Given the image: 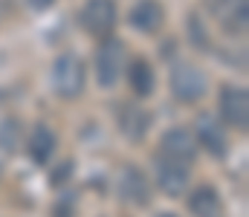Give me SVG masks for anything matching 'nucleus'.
I'll return each instance as SVG.
<instances>
[{
    "label": "nucleus",
    "mask_w": 249,
    "mask_h": 217,
    "mask_svg": "<svg viewBox=\"0 0 249 217\" xmlns=\"http://www.w3.org/2000/svg\"><path fill=\"white\" fill-rule=\"evenodd\" d=\"M171 93L180 101L194 104L209 93V75L191 61H177L171 70Z\"/></svg>",
    "instance_id": "nucleus-1"
},
{
    "label": "nucleus",
    "mask_w": 249,
    "mask_h": 217,
    "mask_svg": "<svg viewBox=\"0 0 249 217\" xmlns=\"http://www.w3.org/2000/svg\"><path fill=\"white\" fill-rule=\"evenodd\" d=\"M84 64L78 55L72 52H64L55 58L53 64V90L61 96V99H78L81 90H84Z\"/></svg>",
    "instance_id": "nucleus-2"
},
{
    "label": "nucleus",
    "mask_w": 249,
    "mask_h": 217,
    "mask_svg": "<svg viewBox=\"0 0 249 217\" xmlns=\"http://www.w3.org/2000/svg\"><path fill=\"white\" fill-rule=\"evenodd\" d=\"M81 26L96 35V38H107L119 20V12H116V3L113 0H87L81 15H78Z\"/></svg>",
    "instance_id": "nucleus-3"
},
{
    "label": "nucleus",
    "mask_w": 249,
    "mask_h": 217,
    "mask_svg": "<svg viewBox=\"0 0 249 217\" xmlns=\"http://www.w3.org/2000/svg\"><path fill=\"white\" fill-rule=\"evenodd\" d=\"M214 20L229 35H244L249 23V0H206Z\"/></svg>",
    "instance_id": "nucleus-4"
},
{
    "label": "nucleus",
    "mask_w": 249,
    "mask_h": 217,
    "mask_svg": "<svg viewBox=\"0 0 249 217\" xmlns=\"http://www.w3.org/2000/svg\"><path fill=\"white\" fill-rule=\"evenodd\" d=\"M122 64H124V47L122 41L116 38H105V44L96 52V78L102 87H113L122 75Z\"/></svg>",
    "instance_id": "nucleus-5"
},
{
    "label": "nucleus",
    "mask_w": 249,
    "mask_h": 217,
    "mask_svg": "<svg viewBox=\"0 0 249 217\" xmlns=\"http://www.w3.org/2000/svg\"><path fill=\"white\" fill-rule=\"evenodd\" d=\"M220 116L232 128H238V131H247L249 128V93L244 87L226 84L220 90Z\"/></svg>",
    "instance_id": "nucleus-6"
},
{
    "label": "nucleus",
    "mask_w": 249,
    "mask_h": 217,
    "mask_svg": "<svg viewBox=\"0 0 249 217\" xmlns=\"http://www.w3.org/2000/svg\"><path fill=\"white\" fill-rule=\"evenodd\" d=\"M157 183L168 197H180L188 188V165L171 156H160L157 159Z\"/></svg>",
    "instance_id": "nucleus-7"
},
{
    "label": "nucleus",
    "mask_w": 249,
    "mask_h": 217,
    "mask_svg": "<svg viewBox=\"0 0 249 217\" xmlns=\"http://www.w3.org/2000/svg\"><path fill=\"white\" fill-rule=\"evenodd\" d=\"M119 197L130 206H148L151 188H148L145 174L136 165H124L122 168V174H119Z\"/></svg>",
    "instance_id": "nucleus-8"
},
{
    "label": "nucleus",
    "mask_w": 249,
    "mask_h": 217,
    "mask_svg": "<svg viewBox=\"0 0 249 217\" xmlns=\"http://www.w3.org/2000/svg\"><path fill=\"white\" fill-rule=\"evenodd\" d=\"M116 122H119V131L130 142H139L145 139L148 134V125H151V116L145 107H136V104H119L116 110Z\"/></svg>",
    "instance_id": "nucleus-9"
},
{
    "label": "nucleus",
    "mask_w": 249,
    "mask_h": 217,
    "mask_svg": "<svg viewBox=\"0 0 249 217\" xmlns=\"http://www.w3.org/2000/svg\"><path fill=\"white\" fill-rule=\"evenodd\" d=\"M130 23L133 29L145 32V35H154L160 32V26L165 23V9L160 0H139L133 9H130Z\"/></svg>",
    "instance_id": "nucleus-10"
},
{
    "label": "nucleus",
    "mask_w": 249,
    "mask_h": 217,
    "mask_svg": "<svg viewBox=\"0 0 249 217\" xmlns=\"http://www.w3.org/2000/svg\"><path fill=\"white\" fill-rule=\"evenodd\" d=\"M162 156H171V159H180V162H194L197 156V142L194 136L188 134L186 128H171L165 136H162Z\"/></svg>",
    "instance_id": "nucleus-11"
},
{
    "label": "nucleus",
    "mask_w": 249,
    "mask_h": 217,
    "mask_svg": "<svg viewBox=\"0 0 249 217\" xmlns=\"http://www.w3.org/2000/svg\"><path fill=\"white\" fill-rule=\"evenodd\" d=\"M197 136H200V142L206 145V150H209L212 156H217V159L226 156L229 142H226V134L220 131V125H217L214 119L200 116V119H197Z\"/></svg>",
    "instance_id": "nucleus-12"
},
{
    "label": "nucleus",
    "mask_w": 249,
    "mask_h": 217,
    "mask_svg": "<svg viewBox=\"0 0 249 217\" xmlns=\"http://www.w3.org/2000/svg\"><path fill=\"white\" fill-rule=\"evenodd\" d=\"M55 145H58V139H55L53 128H47V125H35V128H32V134H29V156H32L38 165H44V162L53 159Z\"/></svg>",
    "instance_id": "nucleus-13"
},
{
    "label": "nucleus",
    "mask_w": 249,
    "mask_h": 217,
    "mask_svg": "<svg viewBox=\"0 0 249 217\" xmlns=\"http://www.w3.org/2000/svg\"><path fill=\"white\" fill-rule=\"evenodd\" d=\"M127 81H130V90L136 96H151L154 93V67L145 61V58H133L130 67H127Z\"/></svg>",
    "instance_id": "nucleus-14"
},
{
    "label": "nucleus",
    "mask_w": 249,
    "mask_h": 217,
    "mask_svg": "<svg viewBox=\"0 0 249 217\" xmlns=\"http://www.w3.org/2000/svg\"><path fill=\"white\" fill-rule=\"evenodd\" d=\"M188 209H191V215H197V217H217L220 215V197H217L214 188L200 185L197 191H191Z\"/></svg>",
    "instance_id": "nucleus-15"
},
{
    "label": "nucleus",
    "mask_w": 249,
    "mask_h": 217,
    "mask_svg": "<svg viewBox=\"0 0 249 217\" xmlns=\"http://www.w3.org/2000/svg\"><path fill=\"white\" fill-rule=\"evenodd\" d=\"M18 142H20V122L18 119H6L0 125V148L6 153H15L18 150Z\"/></svg>",
    "instance_id": "nucleus-16"
},
{
    "label": "nucleus",
    "mask_w": 249,
    "mask_h": 217,
    "mask_svg": "<svg viewBox=\"0 0 249 217\" xmlns=\"http://www.w3.org/2000/svg\"><path fill=\"white\" fill-rule=\"evenodd\" d=\"M55 217H72V197H61V203L55 209Z\"/></svg>",
    "instance_id": "nucleus-17"
},
{
    "label": "nucleus",
    "mask_w": 249,
    "mask_h": 217,
    "mask_svg": "<svg viewBox=\"0 0 249 217\" xmlns=\"http://www.w3.org/2000/svg\"><path fill=\"white\" fill-rule=\"evenodd\" d=\"M70 168H72V165H70V162H64L61 168H58V171L50 177V183H53V185H61L64 180H67V174H70Z\"/></svg>",
    "instance_id": "nucleus-18"
},
{
    "label": "nucleus",
    "mask_w": 249,
    "mask_h": 217,
    "mask_svg": "<svg viewBox=\"0 0 249 217\" xmlns=\"http://www.w3.org/2000/svg\"><path fill=\"white\" fill-rule=\"evenodd\" d=\"M55 0H29V6L32 9H47V6H53Z\"/></svg>",
    "instance_id": "nucleus-19"
},
{
    "label": "nucleus",
    "mask_w": 249,
    "mask_h": 217,
    "mask_svg": "<svg viewBox=\"0 0 249 217\" xmlns=\"http://www.w3.org/2000/svg\"><path fill=\"white\" fill-rule=\"evenodd\" d=\"M160 217H177V215H160Z\"/></svg>",
    "instance_id": "nucleus-20"
}]
</instances>
